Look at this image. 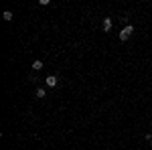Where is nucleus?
<instances>
[{
  "instance_id": "1",
  "label": "nucleus",
  "mask_w": 152,
  "mask_h": 150,
  "mask_svg": "<svg viewBox=\"0 0 152 150\" xmlns=\"http://www.w3.org/2000/svg\"><path fill=\"white\" fill-rule=\"evenodd\" d=\"M132 33H134V26H132V24H126V26L120 31V41H128L130 37H132Z\"/></svg>"
},
{
  "instance_id": "2",
  "label": "nucleus",
  "mask_w": 152,
  "mask_h": 150,
  "mask_svg": "<svg viewBox=\"0 0 152 150\" xmlns=\"http://www.w3.org/2000/svg\"><path fill=\"white\" fill-rule=\"evenodd\" d=\"M45 85H47V87H57L59 85V77L57 75H47V77H45Z\"/></svg>"
},
{
  "instance_id": "3",
  "label": "nucleus",
  "mask_w": 152,
  "mask_h": 150,
  "mask_svg": "<svg viewBox=\"0 0 152 150\" xmlns=\"http://www.w3.org/2000/svg\"><path fill=\"white\" fill-rule=\"evenodd\" d=\"M112 24H114V20H112L110 16H105L104 23H102V29H104V31H110V29H112Z\"/></svg>"
},
{
  "instance_id": "4",
  "label": "nucleus",
  "mask_w": 152,
  "mask_h": 150,
  "mask_svg": "<svg viewBox=\"0 0 152 150\" xmlns=\"http://www.w3.org/2000/svg\"><path fill=\"white\" fill-rule=\"evenodd\" d=\"M43 65H45V63H43V61H41V59H35V61H33V65H31V67H33V69H35V71H41V69H43Z\"/></svg>"
},
{
  "instance_id": "5",
  "label": "nucleus",
  "mask_w": 152,
  "mask_h": 150,
  "mask_svg": "<svg viewBox=\"0 0 152 150\" xmlns=\"http://www.w3.org/2000/svg\"><path fill=\"white\" fill-rule=\"evenodd\" d=\"M35 95L39 97V100H45V97H47V91H45V87H39V89L35 91Z\"/></svg>"
},
{
  "instance_id": "6",
  "label": "nucleus",
  "mask_w": 152,
  "mask_h": 150,
  "mask_svg": "<svg viewBox=\"0 0 152 150\" xmlns=\"http://www.w3.org/2000/svg\"><path fill=\"white\" fill-rule=\"evenodd\" d=\"M2 18H4L6 23H10V20H12V12H10V10H4V14H2Z\"/></svg>"
},
{
  "instance_id": "7",
  "label": "nucleus",
  "mask_w": 152,
  "mask_h": 150,
  "mask_svg": "<svg viewBox=\"0 0 152 150\" xmlns=\"http://www.w3.org/2000/svg\"><path fill=\"white\" fill-rule=\"evenodd\" d=\"M144 138L148 140V142H152V134H150V132H146V134H144Z\"/></svg>"
},
{
  "instance_id": "8",
  "label": "nucleus",
  "mask_w": 152,
  "mask_h": 150,
  "mask_svg": "<svg viewBox=\"0 0 152 150\" xmlns=\"http://www.w3.org/2000/svg\"><path fill=\"white\" fill-rule=\"evenodd\" d=\"M150 148H152V142H150Z\"/></svg>"
}]
</instances>
